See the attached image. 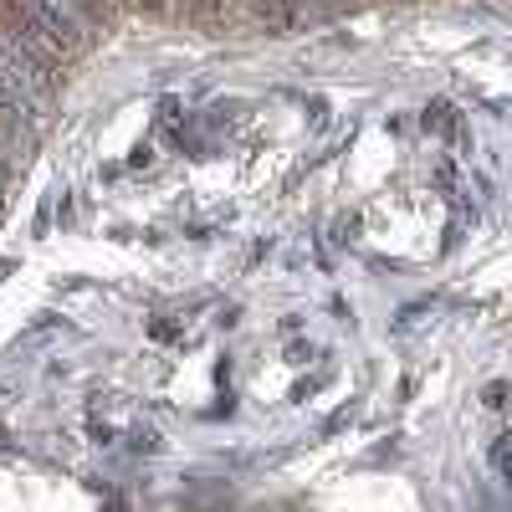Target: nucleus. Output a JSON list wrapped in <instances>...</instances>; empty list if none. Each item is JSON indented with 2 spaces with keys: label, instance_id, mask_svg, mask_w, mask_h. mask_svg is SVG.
<instances>
[{
  "label": "nucleus",
  "instance_id": "nucleus-1",
  "mask_svg": "<svg viewBox=\"0 0 512 512\" xmlns=\"http://www.w3.org/2000/svg\"><path fill=\"white\" fill-rule=\"evenodd\" d=\"M451 123H456V118H451L446 103H436L431 113H425V128H436V134H451Z\"/></svg>",
  "mask_w": 512,
  "mask_h": 512
},
{
  "label": "nucleus",
  "instance_id": "nucleus-2",
  "mask_svg": "<svg viewBox=\"0 0 512 512\" xmlns=\"http://www.w3.org/2000/svg\"><path fill=\"white\" fill-rule=\"evenodd\" d=\"M497 466H502V477L512 482V446H497Z\"/></svg>",
  "mask_w": 512,
  "mask_h": 512
}]
</instances>
